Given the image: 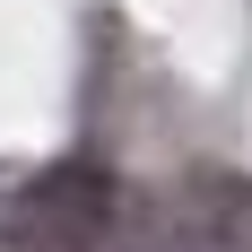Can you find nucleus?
Returning a JSON list of instances; mask_svg holds the SVG:
<instances>
[{
    "instance_id": "1",
    "label": "nucleus",
    "mask_w": 252,
    "mask_h": 252,
    "mask_svg": "<svg viewBox=\"0 0 252 252\" xmlns=\"http://www.w3.org/2000/svg\"><path fill=\"white\" fill-rule=\"evenodd\" d=\"M104 235H113V174L87 157L44 165L0 218V252H104Z\"/></svg>"
}]
</instances>
